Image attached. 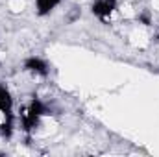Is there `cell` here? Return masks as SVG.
<instances>
[{
    "mask_svg": "<svg viewBox=\"0 0 159 157\" xmlns=\"http://www.w3.org/2000/svg\"><path fill=\"white\" fill-rule=\"evenodd\" d=\"M61 0H35V9L39 15H48L50 11H54L59 6Z\"/></svg>",
    "mask_w": 159,
    "mask_h": 157,
    "instance_id": "4",
    "label": "cell"
},
{
    "mask_svg": "<svg viewBox=\"0 0 159 157\" xmlns=\"http://www.w3.org/2000/svg\"><path fill=\"white\" fill-rule=\"evenodd\" d=\"M46 115V107L41 104L39 100L32 98L28 102H24L19 109V120L24 131H34L39 126L41 118Z\"/></svg>",
    "mask_w": 159,
    "mask_h": 157,
    "instance_id": "1",
    "label": "cell"
},
{
    "mask_svg": "<svg viewBox=\"0 0 159 157\" xmlns=\"http://www.w3.org/2000/svg\"><path fill=\"white\" fill-rule=\"evenodd\" d=\"M24 70H28L34 76H46L48 74V65L41 57H30L24 63Z\"/></svg>",
    "mask_w": 159,
    "mask_h": 157,
    "instance_id": "3",
    "label": "cell"
},
{
    "mask_svg": "<svg viewBox=\"0 0 159 157\" xmlns=\"http://www.w3.org/2000/svg\"><path fill=\"white\" fill-rule=\"evenodd\" d=\"M115 11H117V0H94L93 4V15L98 17L102 22H109Z\"/></svg>",
    "mask_w": 159,
    "mask_h": 157,
    "instance_id": "2",
    "label": "cell"
},
{
    "mask_svg": "<svg viewBox=\"0 0 159 157\" xmlns=\"http://www.w3.org/2000/svg\"><path fill=\"white\" fill-rule=\"evenodd\" d=\"M11 105H13V100H11L9 91L4 85H0V107H9L11 109Z\"/></svg>",
    "mask_w": 159,
    "mask_h": 157,
    "instance_id": "5",
    "label": "cell"
}]
</instances>
